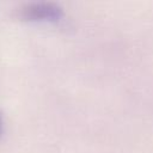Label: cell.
<instances>
[{"label":"cell","mask_w":153,"mask_h":153,"mask_svg":"<svg viewBox=\"0 0 153 153\" xmlns=\"http://www.w3.org/2000/svg\"><path fill=\"white\" fill-rule=\"evenodd\" d=\"M2 133V118H1V115H0V135Z\"/></svg>","instance_id":"2"},{"label":"cell","mask_w":153,"mask_h":153,"mask_svg":"<svg viewBox=\"0 0 153 153\" xmlns=\"http://www.w3.org/2000/svg\"><path fill=\"white\" fill-rule=\"evenodd\" d=\"M19 16L26 22L56 23L63 17V11L53 2H33L22 7Z\"/></svg>","instance_id":"1"}]
</instances>
